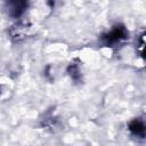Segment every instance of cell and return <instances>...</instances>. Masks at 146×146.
<instances>
[{
	"label": "cell",
	"instance_id": "6da1fadb",
	"mask_svg": "<svg viewBox=\"0 0 146 146\" xmlns=\"http://www.w3.org/2000/svg\"><path fill=\"white\" fill-rule=\"evenodd\" d=\"M127 36H128V32H127L125 27L122 25H116L108 33L104 34L102 36V40L106 46H113V44L121 42Z\"/></svg>",
	"mask_w": 146,
	"mask_h": 146
},
{
	"label": "cell",
	"instance_id": "7a4b0ae2",
	"mask_svg": "<svg viewBox=\"0 0 146 146\" xmlns=\"http://www.w3.org/2000/svg\"><path fill=\"white\" fill-rule=\"evenodd\" d=\"M129 130L131 131L132 135L137 136V137H144L145 136V125L143 123V121L140 120H133L129 123Z\"/></svg>",
	"mask_w": 146,
	"mask_h": 146
}]
</instances>
